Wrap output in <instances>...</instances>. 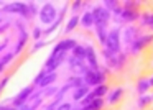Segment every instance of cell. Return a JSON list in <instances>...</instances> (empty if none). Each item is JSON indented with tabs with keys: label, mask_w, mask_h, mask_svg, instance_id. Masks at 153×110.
I'll return each instance as SVG.
<instances>
[{
	"label": "cell",
	"mask_w": 153,
	"mask_h": 110,
	"mask_svg": "<svg viewBox=\"0 0 153 110\" xmlns=\"http://www.w3.org/2000/svg\"><path fill=\"white\" fill-rule=\"evenodd\" d=\"M31 94H33V86H28V87H25V89H22L20 92L17 94V97L13 99V105L15 107L23 105V103L31 97Z\"/></svg>",
	"instance_id": "5"
},
{
	"label": "cell",
	"mask_w": 153,
	"mask_h": 110,
	"mask_svg": "<svg viewBox=\"0 0 153 110\" xmlns=\"http://www.w3.org/2000/svg\"><path fill=\"white\" fill-rule=\"evenodd\" d=\"M96 28H97V36H99V41L105 46V40H107V36H105V25H96Z\"/></svg>",
	"instance_id": "17"
},
{
	"label": "cell",
	"mask_w": 153,
	"mask_h": 110,
	"mask_svg": "<svg viewBox=\"0 0 153 110\" xmlns=\"http://www.w3.org/2000/svg\"><path fill=\"white\" fill-rule=\"evenodd\" d=\"M64 58H66V53H56V54L51 53L50 59H48V63H46V67H48V69H51V72H53L59 64H63Z\"/></svg>",
	"instance_id": "7"
},
{
	"label": "cell",
	"mask_w": 153,
	"mask_h": 110,
	"mask_svg": "<svg viewBox=\"0 0 153 110\" xmlns=\"http://www.w3.org/2000/svg\"><path fill=\"white\" fill-rule=\"evenodd\" d=\"M105 46H107V49H109L110 53L120 51V33H119V30H112L109 35H107Z\"/></svg>",
	"instance_id": "2"
},
{
	"label": "cell",
	"mask_w": 153,
	"mask_h": 110,
	"mask_svg": "<svg viewBox=\"0 0 153 110\" xmlns=\"http://www.w3.org/2000/svg\"><path fill=\"white\" fill-rule=\"evenodd\" d=\"M91 13H92V17H94V25H107L109 17H110L105 7H97V8H94Z\"/></svg>",
	"instance_id": "4"
},
{
	"label": "cell",
	"mask_w": 153,
	"mask_h": 110,
	"mask_svg": "<svg viewBox=\"0 0 153 110\" xmlns=\"http://www.w3.org/2000/svg\"><path fill=\"white\" fill-rule=\"evenodd\" d=\"M12 58H13V53H8L7 56H4L2 59H0V64H2V66H7V64L12 61Z\"/></svg>",
	"instance_id": "26"
},
{
	"label": "cell",
	"mask_w": 153,
	"mask_h": 110,
	"mask_svg": "<svg viewBox=\"0 0 153 110\" xmlns=\"http://www.w3.org/2000/svg\"><path fill=\"white\" fill-rule=\"evenodd\" d=\"M148 82H150V87H153V77H152V79L148 80Z\"/></svg>",
	"instance_id": "37"
},
{
	"label": "cell",
	"mask_w": 153,
	"mask_h": 110,
	"mask_svg": "<svg viewBox=\"0 0 153 110\" xmlns=\"http://www.w3.org/2000/svg\"><path fill=\"white\" fill-rule=\"evenodd\" d=\"M0 92H2V89H0Z\"/></svg>",
	"instance_id": "39"
},
{
	"label": "cell",
	"mask_w": 153,
	"mask_h": 110,
	"mask_svg": "<svg viewBox=\"0 0 153 110\" xmlns=\"http://www.w3.org/2000/svg\"><path fill=\"white\" fill-rule=\"evenodd\" d=\"M104 5H105L107 8H114V5H115V2H110V0H107V2H104Z\"/></svg>",
	"instance_id": "31"
},
{
	"label": "cell",
	"mask_w": 153,
	"mask_h": 110,
	"mask_svg": "<svg viewBox=\"0 0 153 110\" xmlns=\"http://www.w3.org/2000/svg\"><path fill=\"white\" fill-rule=\"evenodd\" d=\"M27 38H28V35H27V31L25 30H22V35H20V40H18V44H17V49H15V53L13 54H18L22 49H23V46H25V41H27Z\"/></svg>",
	"instance_id": "16"
},
{
	"label": "cell",
	"mask_w": 153,
	"mask_h": 110,
	"mask_svg": "<svg viewBox=\"0 0 153 110\" xmlns=\"http://www.w3.org/2000/svg\"><path fill=\"white\" fill-rule=\"evenodd\" d=\"M77 23H79V18L77 17H73L69 21H68V27H66V33H69V31H73L74 28L77 27Z\"/></svg>",
	"instance_id": "21"
},
{
	"label": "cell",
	"mask_w": 153,
	"mask_h": 110,
	"mask_svg": "<svg viewBox=\"0 0 153 110\" xmlns=\"http://www.w3.org/2000/svg\"><path fill=\"white\" fill-rule=\"evenodd\" d=\"M82 84H84V79L82 77H71L69 80H68V84L66 86L68 87H74V89H77V87H82Z\"/></svg>",
	"instance_id": "15"
},
{
	"label": "cell",
	"mask_w": 153,
	"mask_h": 110,
	"mask_svg": "<svg viewBox=\"0 0 153 110\" xmlns=\"http://www.w3.org/2000/svg\"><path fill=\"white\" fill-rule=\"evenodd\" d=\"M143 25H148L150 28H153V15H143Z\"/></svg>",
	"instance_id": "25"
},
{
	"label": "cell",
	"mask_w": 153,
	"mask_h": 110,
	"mask_svg": "<svg viewBox=\"0 0 153 110\" xmlns=\"http://www.w3.org/2000/svg\"><path fill=\"white\" fill-rule=\"evenodd\" d=\"M5 44H7V43H4V44H2V46H0V51H2V49H4V48H5Z\"/></svg>",
	"instance_id": "38"
},
{
	"label": "cell",
	"mask_w": 153,
	"mask_h": 110,
	"mask_svg": "<svg viewBox=\"0 0 153 110\" xmlns=\"http://www.w3.org/2000/svg\"><path fill=\"white\" fill-rule=\"evenodd\" d=\"M5 12H15V13H22L25 17H28V5L20 4V2H15V4H10L4 8Z\"/></svg>",
	"instance_id": "8"
},
{
	"label": "cell",
	"mask_w": 153,
	"mask_h": 110,
	"mask_svg": "<svg viewBox=\"0 0 153 110\" xmlns=\"http://www.w3.org/2000/svg\"><path fill=\"white\" fill-rule=\"evenodd\" d=\"M102 105H104V100L102 99H94L92 103H89L84 110H100V109H102Z\"/></svg>",
	"instance_id": "20"
},
{
	"label": "cell",
	"mask_w": 153,
	"mask_h": 110,
	"mask_svg": "<svg viewBox=\"0 0 153 110\" xmlns=\"http://www.w3.org/2000/svg\"><path fill=\"white\" fill-rule=\"evenodd\" d=\"M41 33H43V31H41L40 28H35V31H33V36H35V38H40V36H41Z\"/></svg>",
	"instance_id": "30"
},
{
	"label": "cell",
	"mask_w": 153,
	"mask_h": 110,
	"mask_svg": "<svg viewBox=\"0 0 153 110\" xmlns=\"http://www.w3.org/2000/svg\"><path fill=\"white\" fill-rule=\"evenodd\" d=\"M18 110H35V109L31 105H28V103H23V105L18 107Z\"/></svg>",
	"instance_id": "28"
},
{
	"label": "cell",
	"mask_w": 153,
	"mask_h": 110,
	"mask_svg": "<svg viewBox=\"0 0 153 110\" xmlns=\"http://www.w3.org/2000/svg\"><path fill=\"white\" fill-rule=\"evenodd\" d=\"M148 89H150V82L146 79H142L138 82V90H140V92H146Z\"/></svg>",
	"instance_id": "24"
},
{
	"label": "cell",
	"mask_w": 153,
	"mask_h": 110,
	"mask_svg": "<svg viewBox=\"0 0 153 110\" xmlns=\"http://www.w3.org/2000/svg\"><path fill=\"white\" fill-rule=\"evenodd\" d=\"M122 18H123L125 21H133V20L137 18V13H135V12H130V10H125V12L122 13Z\"/></svg>",
	"instance_id": "23"
},
{
	"label": "cell",
	"mask_w": 153,
	"mask_h": 110,
	"mask_svg": "<svg viewBox=\"0 0 153 110\" xmlns=\"http://www.w3.org/2000/svg\"><path fill=\"white\" fill-rule=\"evenodd\" d=\"M86 94H87V87L86 86L77 87V89L74 90V94H73V99L76 100V102H79V100H82L84 97H86Z\"/></svg>",
	"instance_id": "14"
},
{
	"label": "cell",
	"mask_w": 153,
	"mask_h": 110,
	"mask_svg": "<svg viewBox=\"0 0 153 110\" xmlns=\"http://www.w3.org/2000/svg\"><path fill=\"white\" fill-rule=\"evenodd\" d=\"M73 54H74V58H76V59H79V61L86 59V48L76 44V46L73 48Z\"/></svg>",
	"instance_id": "13"
},
{
	"label": "cell",
	"mask_w": 153,
	"mask_h": 110,
	"mask_svg": "<svg viewBox=\"0 0 153 110\" xmlns=\"http://www.w3.org/2000/svg\"><path fill=\"white\" fill-rule=\"evenodd\" d=\"M7 110H18L17 107H7Z\"/></svg>",
	"instance_id": "36"
},
{
	"label": "cell",
	"mask_w": 153,
	"mask_h": 110,
	"mask_svg": "<svg viewBox=\"0 0 153 110\" xmlns=\"http://www.w3.org/2000/svg\"><path fill=\"white\" fill-rule=\"evenodd\" d=\"M54 80H56V72L53 71V72H46V74H45V76L41 77L40 80H38L36 86H40V87H48L50 84H53Z\"/></svg>",
	"instance_id": "9"
},
{
	"label": "cell",
	"mask_w": 153,
	"mask_h": 110,
	"mask_svg": "<svg viewBox=\"0 0 153 110\" xmlns=\"http://www.w3.org/2000/svg\"><path fill=\"white\" fill-rule=\"evenodd\" d=\"M81 5H82V2H74V7H73V8H74V10H77Z\"/></svg>",
	"instance_id": "35"
},
{
	"label": "cell",
	"mask_w": 153,
	"mask_h": 110,
	"mask_svg": "<svg viewBox=\"0 0 153 110\" xmlns=\"http://www.w3.org/2000/svg\"><path fill=\"white\" fill-rule=\"evenodd\" d=\"M86 59L87 63L91 64V67L92 69H97V58H96V51L92 49V48H86Z\"/></svg>",
	"instance_id": "10"
},
{
	"label": "cell",
	"mask_w": 153,
	"mask_h": 110,
	"mask_svg": "<svg viewBox=\"0 0 153 110\" xmlns=\"http://www.w3.org/2000/svg\"><path fill=\"white\" fill-rule=\"evenodd\" d=\"M43 44H45L43 41H38V43H36V44H35V46H33V51H36L38 48H43Z\"/></svg>",
	"instance_id": "33"
},
{
	"label": "cell",
	"mask_w": 153,
	"mask_h": 110,
	"mask_svg": "<svg viewBox=\"0 0 153 110\" xmlns=\"http://www.w3.org/2000/svg\"><path fill=\"white\" fill-rule=\"evenodd\" d=\"M76 44H77V43H76L74 40H71V38H68V40H63V41H59V43L54 46L53 54H56V53H68V51L73 49Z\"/></svg>",
	"instance_id": "6"
},
{
	"label": "cell",
	"mask_w": 153,
	"mask_h": 110,
	"mask_svg": "<svg viewBox=\"0 0 153 110\" xmlns=\"http://www.w3.org/2000/svg\"><path fill=\"white\" fill-rule=\"evenodd\" d=\"M45 74H46V71H41V72H40V74H38V76H36V79H35V84H38V80H40L41 77L45 76Z\"/></svg>",
	"instance_id": "32"
},
{
	"label": "cell",
	"mask_w": 153,
	"mask_h": 110,
	"mask_svg": "<svg viewBox=\"0 0 153 110\" xmlns=\"http://www.w3.org/2000/svg\"><path fill=\"white\" fill-rule=\"evenodd\" d=\"M150 100H152V97H142V99H140V105H143V103H148Z\"/></svg>",
	"instance_id": "29"
},
{
	"label": "cell",
	"mask_w": 153,
	"mask_h": 110,
	"mask_svg": "<svg viewBox=\"0 0 153 110\" xmlns=\"http://www.w3.org/2000/svg\"><path fill=\"white\" fill-rule=\"evenodd\" d=\"M104 79H105L104 72H100V71H97V69L87 71L86 76H84V82H86L87 86H100V84L104 82Z\"/></svg>",
	"instance_id": "3"
},
{
	"label": "cell",
	"mask_w": 153,
	"mask_h": 110,
	"mask_svg": "<svg viewBox=\"0 0 153 110\" xmlns=\"http://www.w3.org/2000/svg\"><path fill=\"white\" fill-rule=\"evenodd\" d=\"M40 18H41V21L46 23V25H51L53 21H56L58 20L56 7L51 5V4H45L43 7H41V10H40Z\"/></svg>",
	"instance_id": "1"
},
{
	"label": "cell",
	"mask_w": 153,
	"mask_h": 110,
	"mask_svg": "<svg viewBox=\"0 0 153 110\" xmlns=\"http://www.w3.org/2000/svg\"><path fill=\"white\" fill-rule=\"evenodd\" d=\"M56 110H73V107H71V103H61V105L59 107H58V109Z\"/></svg>",
	"instance_id": "27"
},
{
	"label": "cell",
	"mask_w": 153,
	"mask_h": 110,
	"mask_svg": "<svg viewBox=\"0 0 153 110\" xmlns=\"http://www.w3.org/2000/svg\"><path fill=\"white\" fill-rule=\"evenodd\" d=\"M94 99H97V97L94 95L92 92H87V94H86V97L82 99V107H84V109H86V107L89 105V103H92V100H94Z\"/></svg>",
	"instance_id": "22"
},
{
	"label": "cell",
	"mask_w": 153,
	"mask_h": 110,
	"mask_svg": "<svg viewBox=\"0 0 153 110\" xmlns=\"http://www.w3.org/2000/svg\"><path fill=\"white\" fill-rule=\"evenodd\" d=\"M122 92H123V90L120 89V87H119V89L114 90V92L109 95V103H117V102H119L120 97H122Z\"/></svg>",
	"instance_id": "19"
},
{
	"label": "cell",
	"mask_w": 153,
	"mask_h": 110,
	"mask_svg": "<svg viewBox=\"0 0 153 110\" xmlns=\"http://www.w3.org/2000/svg\"><path fill=\"white\" fill-rule=\"evenodd\" d=\"M79 23L82 25L84 28H91L94 25V17H92V13L91 12H86V13L82 15V18L79 20Z\"/></svg>",
	"instance_id": "12"
},
{
	"label": "cell",
	"mask_w": 153,
	"mask_h": 110,
	"mask_svg": "<svg viewBox=\"0 0 153 110\" xmlns=\"http://www.w3.org/2000/svg\"><path fill=\"white\" fill-rule=\"evenodd\" d=\"M150 41H152V35H148V36H142L140 40H137L135 43H133V48H132V49H133V51H140L143 46H146Z\"/></svg>",
	"instance_id": "11"
},
{
	"label": "cell",
	"mask_w": 153,
	"mask_h": 110,
	"mask_svg": "<svg viewBox=\"0 0 153 110\" xmlns=\"http://www.w3.org/2000/svg\"><path fill=\"white\" fill-rule=\"evenodd\" d=\"M7 82H8V77H5V79L2 80V84H0V89H4V87H5V84H7Z\"/></svg>",
	"instance_id": "34"
},
{
	"label": "cell",
	"mask_w": 153,
	"mask_h": 110,
	"mask_svg": "<svg viewBox=\"0 0 153 110\" xmlns=\"http://www.w3.org/2000/svg\"><path fill=\"white\" fill-rule=\"evenodd\" d=\"M107 90H109V87H107V86H104V84H100V86H97L96 89L92 90V94L97 97V99H100V97H104V95L107 94Z\"/></svg>",
	"instance_id": "18"
}]
</instances>
